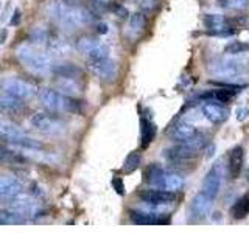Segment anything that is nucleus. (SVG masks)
Listing matches in <instances>:
<instances>
[{
    "label": "nucleus",
    "mask_w": 249,
    "mask_h": 233,
    "mask_svg": "<svg viewBox=\"0 0 249 233\" xmlns=\"http://www.w3.org/2000/svg\"><path fill=\"white\" fill-rule=\"evenodd\" d=\"M231 213L235 219H243V217L249 215V193L243 194V196L232 205Z\"/></svg>",
    "instance_id": "25"
},
{
    "label": "nucleus",
    "mask_w": 249,
    "mask_h": 233,
    "mask_svg": "<svg viewBox=\"0 0 249 233\" xmlns=\"http://www.w3.org/2000/svg\"><path fill=\"white\" fill-rule=\"evenodd\" d=\"M139 198L145 204L150 205H165L171 204L175 200V193L162 188H153V190H145L139 194Z\"/></svg>",
    "instance_id": "13"
},
{
    "label": "nucleus",
    "mask_w": 249,
    "mask_h": 233,
    "mask_svg": "<svg viewBox=\"0 0 249 233\" xmlns=\"http://www.w3.org/2000/svg\"><path fill=\"white\" fill-rule=\"evenodd\" d=\"M146 27V16L143 13H134L129 16V30L134 33H142Z\"/></svg>",
    "instance_id": "30"
},
{
    "label": "nucleus",
    "mask_w": 249,
    "mask_h": 233,
    "mask_svg": "<svg viewBox=\"0 0 249 233\" xmlns=\"http://www.w3.org/2000/svg\"><path fill=\"white\" fill-rule=\"evenodd\" d=\"M76 49L88 59L107 58L109 53H111V49H109L107 44L93 37H81L80 41L76 42Z\"/></svg>",
    "instance_id": "10"
},
{
    "label": "nucleus",
    "mask_w": 249,
    "mask_h": 233,
    "mask_svg": "<svg viewBox=\"0 0 249 233\" xmlns=\"http://www.w3.org/2000/svg\"><path fill=\"white\" fill-rule=\"evenodd\" d=\"M223 181H224V169H223L221 162H218L209 169V173L206 174L204 181H202L201 191L204 193L206 196H209L210 199L215 200L221 193Z\"/></svg>",
    "instance_id": "8"
},
{
    "label": "nucleus",
    "mask_w": 249,
    "mask_h": 233,
    "mask_svg": "<svg viewBox=\"0 0 249 233\" xmlns=\"http://www.w3.org/2000/svg\"><path fill=\"white\" fill-rule=\"evenodd\" d=\"M206 145L204 137H195L189 142H182L181 145H176L170 148L167 151V155L173 160H190L195 159L199 154V150Z\"/></svg>",
    "instance_id": "9"
},
{
    "label": "nucleus",
    "mask_w": 249,
    "mask_h": 233,
    "mask_svg": "<svg viewBox=\"0 0 249 233\" xmlns=\"http://www.w3.org/2000/svg\"><path fill=\"white\" fill-rule=\"evenodd\" d=\"M50 72L58 78H80L83 70L72 62H59V64L52 66Z\"/></svg>",
    "instance_id": "18"
},
{
    "label": "nucleus",
    "mask_w": 249,
    "mask_h": 233,
    "mask_svg": "<svg viewBox=\"0 0 249 233\" xmlns=\"http://www.w3.org/2000/svg\"><path fill=\"white\" fill-rule=\"evenodd\" d=\"M2 89L6 93L18 97L20 100H30L36 93V87L33 84H30L23 80H18V78H6L2 83Z\"/></svg>",
    "instance_id": "11"
},
{
    "label": "nucleus",
    "mask_w": 249,
    "mask_h": 233,
    "mask_svg": "<svg viewBox=\"0 0 249 233\" xmlns=\"http://www.w3.org/2000/svg\"><path fill=\"white\" fill-rule=\"evenodd\" d=\"M159 3H160V0H142V2H140V10H142L143 13L150 14V13L158 10Z\"/></svg>",
    "instance_id": "35"
},
{
    "label": "nucleus",
    "mask_w": 249,
    "mask_h": 233,
    "mask_svg": "<svg viewBox=\"0 0 249 233\" xmlns=\"http://www.w3.org/2000/svg\"><path fill=\"white\" fill-rule=\"evenodd\" d=\"M88 68L89 72L98 78L100 81L105 83H112L115 81L117 75H119V67H117V62L111 58H100V59H89L88 61Z\"/></svg>",
    "instance_id": "6"
},
{
    "label": "nucleus",
    "mask_w": 249,
    "mask_h": 233,
    "mask_svg": "<svg viewBox=\"0 0 249 233\" xmlns=\"http://www.w3.org/2000/svg\"><path fill=\"white\" fill-rule=\"evenodd\" d=\"M131 219L134 224L140 225H159V224H168V219L159 217L153 213H143V212H131Z\"/></svg>",
    "instance_id": "22"
},
{
    "label": "nucleus",
    "mask_w": 249,
    "mask_h": 233,
    "mask_svg": "<svg viewBox=\"0 0 249 233\" xmlns=\"http://www.w3.org/2000/svg\"><path fill=\"white\" fill-rule=\"evenodd\" d=\"M112 186L117 190V193H119V194H123L124 193V186H123L122 179H119V177L112 179Z\"/></svg>",
    "instance_id": "37"
},
{
    "label": "nucleus",
    "mask_w": 249,
    "mask_h": 233,
    "mask_svg": "<svg viewBox=\"0 0 249 233\" xmlns=\"http://www.w3.org/2000/svg\"><path fill=\"white\" fill-rule=\"evenodd\" d=\"M249 50V44H245L241 41H232L224 47L226 54H241Z\"/></svg>",
    "instance_id": "33"
},
{
    "label": "nucleus",
    "mask_w": 249,
    "mask_h": 233,
    "mask_svg": "<svg viewBox=\"0 0 249 233\" xmlns=\"http://www.w3.org/2000/svg\"><path fill=\"white\" fill-rule=\"evenodd\" d=\"M235 20H232L229 17L221 14H207L204 17V25L207 28H220V27H235L233 25Z\"/></svg>",
    "instance_id": "24"
},
{
    "label": "nucleus",
    "mask_w": 249,
    "mask_h": 233,
    "mask_svg": "<svg viewBox=\"0 0 249 233\" xmlns=\"http://www.w3.org/2000/svg\"><path fill=\"white\" fill-rule=\"evenodd\" d=\"M140 160H142V155H140V152H131L128 157H126V160H124V165H123V171L126 174H129V173H132L134 169H137L139 168V165H140Z\"/></svg>",
    "instance_id": "32"
},
{
    "label": "nucleus",
    "mask_w": 249,
    "mask_h": 233,
    "mask_svg": "<svg viewBox=\"0 0 249 233\" xmlns=\"http://www.w3.org/2000/svg\"><path fill=\"white\" fill-rule=\"evenodd\" d=\"M237 90H224V89H215V90H210L207 93H204L201 98H209V100H213V101H220V103H228V101L235 95Z\"/></svg>",
    "instance_id": "28"
},
{
    "label": "nucleus",
    "mask_w": 249,
    "mask_h": 233,
    "mask_svg": "<svg viewBox=\"0 0 249 233\" xmlns=\"http://www.w3.org/2000/svg\"><path fill=\"white\" fill-rule=\"evenodd\" d=\"M140 126H142V129H140V132H142V148H146L154 137V128L146 118L140 120Z\"/></svg>",
    "instance_id": "31"
},
{
    "label": "nucleus",
    "mask_w": 249,
    "mask_h": 233,
    "mask_svg": "<svg viewBox=\"0 0 249 233\" xmlns=\"http://www.w3.org/2000/svg\"><path fill=\"white\" fill-rule=\"evenodd\" d=\"M31 126H33L36 131L42 132V134H61L64 132V123H62L61 118H58L56 115L49 114V112H36L31 115L30 118Z\"/></svg>",
    "instance_id": "7"
},
{
    "label": "nucleus",
    "mask_w": 249,
    "mask_h": 233,
    "mask_svg": "<svg viewBox=\"0 0 249 233\" xmlns=\"http://www.w3.org/2000/svg\"><path fill=\"white\" fill-rule=\"evenodd\" d=\"M8 208L14 210V212L20 213L22 216H35L37 213V200L31 199L28 196H22V194H18V196L10 198V202L6 204Z\"/></svg>",
    "instance_id": "14"
},
{
    "label": "nucleus",
    "mask_w": 249,
    "mask_h": 233,
    "mask_svg": "<svg viewBox=\"0 0 249 233\" xmlns=\"http://www.w3.org/2000/svg\"><path fill=\"white\" fill-rule=\"evenodd\" d=\"M146 181L151 185H154L156 188L168 190V191H179L184 186V177L179 176L176 173H168V171L162 169L158 165H153L151 168H148L146 171Z\"/></svg>",
    "instance_id": "5"
},
{
    "label": "nucleus",
    "mask_w": 249,
    "mask_h": 233,
    "mask_svg": "<svg viewBox=\"0 0 249 233\" xmlns=\"http://www.w3.org/2000/svg\"><path fill=\"white\" fill-rule=\"evenodd\" d=\"M0 107L6 112H18L23 107L22 100L11 95V93L2 92V97H0Z\"/></svg>",
    "instance_id": "23"
},
{
    "label": "nucleus",
    "mask_w": 249,
    "mask_h": 233,
    "mask_svg": "<svg viewBox=\"0 0 249 233\" xmlns=\"http://www.w3.org/2000/svg\"><path fill=\"white\" fill-rule=\"evenodd\" d=\"M47 11L54 22L69 28H80L84 25H90L93 22V16L90 11H88V8L67 3L66 0H52L47 6Z\"/></svg>",
    "instance_id": "1"
},
{
    "label": "nucleus",
    "mask_w": 249,
    "mask_h": 233,
    "mask_svg": "<svg viewBox=\"0 0 249 233\" xmlns=\"http://www.w3.org/2000/svg\"><path fill=\"white\" fill-rule=\"evenodd\" d=\"M20 19H22V13H20V10H19V8H16V10H14V16H13V17H11V25H19V23H20Z\"/></svg>",
    "instance_id": "38"
},
{
    "label": "nucleus",
    "mask_w": 249,
    "mask_h": 233,
    "mask_svg": "<svg viewBox=\"0 0 249 233\" xmlns=\"http://www.w3.org/2000/svg\"><path fill=\"white\" fill-rule=\"evenodd\" d=\"M0 222L3 225L5 224H22V222H25V216H22L20 213L5 207L2 208V212H0Z\"/></svg>",
    "instance_id": "26"
},
{
    "label": "nucleus",
    "mask_w": 249,
    "mask_h": 233,
    "mask_svg": "<svg viewBox=\"0 0 249 233\" xmlns=\"http://www.w3.org/2000/svg\"><path fill=\"white\" fill-rule=\"evenodd\" d=\"M22 193V183L16 177L3 176L0 179V196L3 199H10Z\"/></svg>",
    "instance_id": "16"
},
{
    "label": "nucleus",
    "mask_w": 249,
    "mask_h": 233,
    "mask_svg": "<svg viewBox=\"0 0 249 233\" xmlns=\"http://www.w3.org/2000/svg\"><path fill=\"white\" fill-rule=\"evenodd\" d=\"M107 31H109V28H107L106 23H103V22L97 23V33H100V34H106Z\"/></svg>",
    "instance_id": "39"
},
{
    "label": "nucleus",
    "mask_w": 249,
    "mask_h": 233,
    "mask_svg": "<svg viewBox=\"0 0 249 233\" xmlns=\"http://www.w3.org/2000/svg\"><path fill=\"white\" fill-rule=\"evenodd\" d=\"M5 142H8L13 146H18V148H20V150H25V151H39V150H42V148H44V145L39 142V140L31 138V137H28L25 134H22L19 137H14V138H10V140H5Z\"/></svg>",
    "instance_id": "21"
},
{
    "label": "nucleus",
    "mask_w": 249,
    "mask_h": 233,
    "mask_svg": "<svg viewBox=\"0 0 249 233\" xmlns=\"http://www.w3.org/2000/svg\"><path fill=\"white\" fill-rule=\"evenodd\" d=\"M246 181H248V182H249V169H248V171H246Z\"/></svg>",
    "instance_id": "41"
},
{
    "label": "nucleus",
    "mask_w": 249,
    "mask_h": 233,
    "mask_svg": "<svg viewBox=\"0 0 249 233\" xmlns=\"http://www.w3.org/2000/svg\"><path fill=\"white\" fill-rule=\"evenodd\" d=\"M216 5L223 10L245 11L249 10V0H216Z\"/></svg>",
    "instance_id": "27"
},
{
    "label": "nucleus",
    "mask_w": 249,
    "mask_h": 233,
    "mask_svg": "<svg viewBox=\"0 0 249 233\" xmlns=\"http://www.w3.org/2000/svg\"><path fill=\"white\" fill-rule=\"evenodd\" d=\"M56 89L70 97H80L83 93V85L76 81V78H58Z\"/></svg>",
    "instance_id": "19"
},
{
    "label": "nucleus",
    "mask_w": 249,
    "mask_h": 233,
    "mask_svg": "<svg viewBox=\"0 0 249 233\" xmlns=\"http://www.w3.org/2000/svg\"><path fill=\"white\" fill-rule=\"evenodd\" d=\"M16 56H18L19 62L33 72H47L52 64L49 54H45L42 50H39L37 47L31 44H22L16 50Z\"/></svg>",
    "instance_id": "4"
},
{
    "label": "nucleus",
    "mask_w": 249,
    "mask_h": 233,
    "mask_svg": "<svg viewBox=\"0 0 249 233\" xmlns=\"http://www.w3.org/2000/svg\"><path fill=\"white\" fill-rule=\"evenodd\" d=\"M5 37H6V31L3 30V31H2V44L5 42Z\"/></svg>",
    "instance_id": "40"
},
{
    "label": "nucleus",
    "mask_w": 249,
    "mask_h": 233,
    "mask_svg": "<svg viewBox=\"0 0 249 233\" xmlns=\"http://www.w3.org/2000/svg\"><path fill=\"white\" fill-rule=\"evenodd\" d=\"M0 134H2L3 140H10V138L22 135L23 132L18 126H16V124H13L11 121L2 120V121H0Z\"/></svg>",
    "instance_id": "29"
},
{
    "label": "nucleus",
    "mask_w": 249,
    "mask_h": 233,
    "mask_svg": "<svg viewBox=\"0 0 249 233\" xmlns=\"http://www.w3.org/2000/svg\"><path fill=\"white\" fill-rule=\"evenodd\" d=\"M210 72L213 75L224 78L232 84H238V80L249 72V59L241 58V54H229L228 58H221L210 66Z\"/></svg>",
    "instance_id": "2"
},
{
    "label": "nucleus",
    "mask_w": 249,
    "mask_h": 233,
    "mask_svg": "<svg viewBox=\"0 0 249 233\" xmlns=\"http://www.w3.org/2000/svg\"><path fill=\"white\" fill-rule=\"evenodd\" d=\"M212 200L209 196H206L204 193H198L196 196L193 198L192 200V205H190V210H192V215L195 216H204L210 212V207H212Z\"/></svg>",
    "instance_id": "20"
},
{
    "label": "nucleus",
    "mask_w": 249,
    "mask_h": 233,
    "mask_svg": "<svg viewBox=\"0 0 249 233\" xmlns=\"http://www.w3.org/2000/svg\"><path fill=\"white\" fill-rule=\"evenodd\" d=\"M198 135H199L198 128H195L190 123H178L170 132V138L175 140V142H179V143L189 142V140L198 137Z\"/></svg>",
    "instance_id": "15"
},
{
    "label": "nucleus",
    "mask_w": 249,
    "mask_h": 233,
    "mask_svg": "<svg viewBox=\"0 0 249 233\" xmlns=\"http://www.w3.org/2000/svg\"><path fill=\"white\" fill-rule=\"evenodd\" d=\"M112 10H114V13L119 16L120 19H126L128 17V10L124 6H122V5H114Z\"/></svg>",
    "instance_id": "36"
},
{
    "label": "nucleus",
    "mask_w": 249,
    "mask_h": 233,
    "mask_svg": "<svg viewBox=\"0 0 249 233\" xmlns=\"http://www.w3.org/2000/svg\"><path fill=\"white\" fill-rule=\"evenodd\" d=\"M201 114L209 121H212L215 124H221L229 118L231 111L224 104H220V101L207 100L201 104Z\"/></svg>",
    "instance_id": "12"
},
{
    "label": "nucleus",
    "mask_w": 249,
    "mask_h": 233,
    "mask_svg": "<svg viewBox=\"0 0 249 233\" xmlns=\"http://www.w3.org/2000/svg\"><path fill=\"white\" fill-rule=\"evenodd\" d=\"M243 162H245V150L241 146H235L229 154V176L232 179H237L241 168H243Z\"/></svg>",
    "instance_id": "17"
},
{
    "label": "nucleus",
    "mask_w": 249,
    "mask_h": 233,
    "mask_svg": "<svg viewBox=\"0 0 249 233\" xmlns=\"http://www.w3.org/2000/svg\"><path fill=\"white\" fill-rule=\"evenodd\" d=\"M39 100L44 104V107L49 109L50 112H70V114H80L83 111L81 101L76 97H70L66 93L59 92L58 89H44L39 93Z\"/></svg>",
    "instance_id": "3"
},
{
    "label": "nucleus",
    "mask_w": 249,
    "mask_h": 233,
    "mask_svg": "<svg viewBox=\"0 0 249 233\" xmlns=\"http://www.w3.org/2000/svg\"><path fill=\"white\" fill-rule=\"evenodd\" d=\"M50 36H52V34H50L45 28H42V27H36L33 31H31L30 39H31L33 42H37V44H47V42H49Z\"/></svg>",
    "instance_id": "34"
}]
</instances>
